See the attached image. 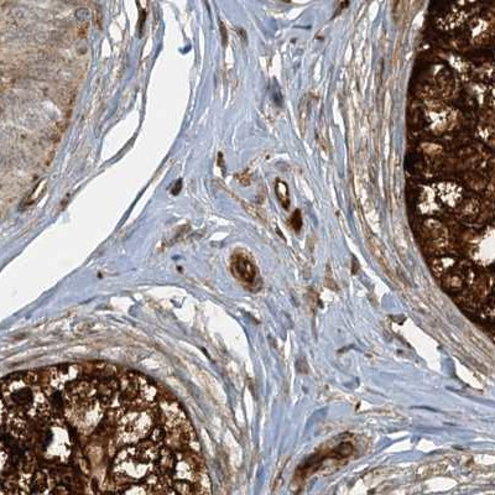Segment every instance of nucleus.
Wrapping results in <instances>:
<instances>
[{
	"label": "nucleus",
	"instance_id": "obj_1",
	"mask_svg": "<svg viewBox=\"0 0 495 495\" xmlns=\"http://www.w3.org/2000/svg\"><path fill=\"white\" fill-rule=\"evenodd\" d=\"M104 408L94 382L79 378L65 389V416L78 431L93 433L102 423Z\"/></svg>",
	"mask_w": 495,
	"mask_h": 495
},
{
	"label": "nucleus",
	"instance_id": "obj_2",
	"mask_svg": "<svg viewBox=\"0 0 495 495\" xmlns=\"http://www.w3.org/2000/svg\"><path fill=\"white\" fill-rule=\"evenodd\" d=\"M35 373H18L3 380V403L31 420L50 418L49 400Z\"/></svg>",
	"mask_w": 495,
	"mask_h": 495
},
{
	"label": "nucleus",
	"instance_id": "obj_3",
	"mask_svg": "<svg viewBox=\"0 0 495 495\" xmlns=\"http://www.w3.org/2000/svg\"><path fill=\"white\" fill-rule=\"evenodd\" d=\"M161 443L150 438L128 445L118 451L112 465V482L116 486L145 481L155 471L161 456Z\"/></svg>",
	"mask_w": 495,
	"mask_h": 495
},
{
	"label": "nucleus",
	"instance_id": "obj_4",
	"mask_svg": "<svg viewBox=\"0 0 495 495\" xmlns=\"http://www.w3.org/2000/svg\"><path fill=\"white\" fill-rule=\"evenodd\" d=\"M36 453L56 466H65L72 455V438L62 418H48L36 435Z\"/></svg>",
	"mask_w": 495,
	"mask_h": 495
},
{
	"label": "nucleus",
	"instance_id": "obj_5",
	"mask_svg": "<svg viewBox=\"0 0 495 495\" xmlns=\"http://www.w3.org/2000/svg\"><path fill=\"white\" fill-rule=\"evenodd\" d=\"M156 413L149 408H126L116 421V433L112 441L118 450L148 440L156 428Z\"/></svg>",
	"mask_w": 495,
	"mask_h": 495
},
{
	"label": "nucleus",
	"instance_id": "obj_6",
	"mask_svg": "<svg viewBox=\"0 0 495 495\" xmlns=\"http://www.w3.org/2000/svg\"><path fill=\"white\" fill-rule=\"evenodd\" d=\"M119 391L123 408H150L155 403L159 391L144 375L124 374L119 378Z\"/></svg>",
	"mask_w": 495,
	"mask_h": 495
},
{
	"label": "nucleus",
	"instance_id": "obj_7",
	"mask_svg": "<svg viewBox=\"0 0 495 495\" xmlns=\"http://www.w3.org/2000/svg\"><path fill=\"white\" fill-rule=\"evenodd\" d=\"M204 474V468L196 452L174 451V463L170 473L174 482L187 481L197 484Z\"/></svg>",
	"mask_w": 495,
	"mask_h": 495
},
{
	"label": "nucleus",
	"instance_id": "obj_8",
	"mask_svg": "<svg viewBox=\"0 0 495 495\" xmlns=\"http://www.w3.org/2000/svg\"><path fill=\"white\" fill-rule=\"evenodd\" d=\"M82 367L77 365H56L48 370L46 383L51 390L61 391L67 388L69 384L81 378Z\"/></svg>",
	"mask_w": 495,
	"mask_h": 495
},
{
	"label": "nucleus",
	"instance_id": "obj_9",
	"mask_svg": "<svg viewBox=\"0 0 495 495\" xmlns=\"http://www.w3.org/2000/svg\"><path fill=\"white\" fill-rule=\"evenodd\" d=\"M230 272L245 287H252L257 282V267L245 252H234L230 259Z\"/></svg>",
	"mask_w": 495,
	"mask_h": 495
},
{
	"label": "nucleus",
	"instance_id": "obj_10",
	"mask_svg": "<svg viewBox=\"0 0 495 495\" xmlns=\"http://www.w3.org/2000/svg\"><path fill=\"white\" fill-rule=\"evenodd\" d=\"M1 423L8 430V433L18 440H24L29 433V418L21 413H16L13 408H8L4 403H3Z\"/></svg>",
	"mask_w": 495,
	"mask_h": 495
},
{
	"label": "nucleus",
	"instance_id": "obj_11",
	"mask_svg": "<svg viewBox=\"0 0 495 495\" xmlns=\"http://www.w3.org/2000/svg\"><path fill=\"white\" fill-rule=\"evenodd\" d=\"M275 192H277V197L280 204H282L284 208H289L290 206V192H289V187H287V184L282 180H277V185H275Z\"/></svg>",
	"mask_w": 495,
	"mask_h": 495
},
{
	"label": "nucleus",
	"instance_id": "obj_12",
	"mask_svg": "<svg viewBox=\"0 0 495 495\" xmlns=\"http://www.w3.org/2000/svg\"><path fill=\"white\" fill-rule=\"evenodd\" d=\"M290 224L295 232H300L302 227L301 212L295 211L290 218Z\"/></svg>",
	"mask_w": 495,
	"mask_h": 495
},
{
	"label": "nucleus",
	"instance_id": "obj_13",
	"mask_svg": "<svg viewBox=\"0 0 495 495\" xmlns=\"http://www.w3.org/2000/svg\"><path fill=\"white\" fill-rule=\"evenodd\" d=\"M181 189H182V181H177L175 184V187L174 189H171V192H172V194H179V192H180Z\"/></svg>",
	"mask_w": 495,
	"mask_h": 495
},
{
	"label": "nucleus",
	"instance_id": "obj_14",
	"mask_svg": "<svg viewBox=\"0 0 495 495\" xmlns=\"http://www.w3.org/2000/svg\"><path fill=\"white\" fill-rule=\"evenodd\" d=\"M221 33H222V39H223V45H227V33H226V28H224L223 24H221Z\"/></svg>",
	"mask_w": 495,
	"mask_h": 495
},
{
	"label": "nucleus",
	"instance_id": "obj_15",
	"mask_svg": "<svg viewBox=\"0 0 495 495\" xmlns=\"http://www.w3.org/2000/svg\"><path fill=\"white\" fill-rule=\"evenodd\" d=\"M404 0H394V10L396 11V10L401 6V4H403Z\"/></svg>",
	"mask_w": 495,
	"mask_h": 495
}]
</instances>
